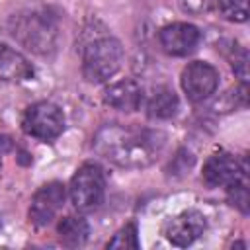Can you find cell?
<instances>
[{"label":"cell","instance_id":"6da1fadb","mask_svg":"<svg viewBox=\"0 0 250 250\" xmlns=\"http://www.w3.org/2000/svg\"><path fill=\"white\" fill-rule=\"evenodd\" d=\"M164 145V137L156 131L135 129L123 125H104L94 135V150L105 160L121 168H146Z\"/></svg>","mask_w":250,"mask_h":250},{"label":"cell","instance_id":"ba28073f","mask_svg":"<svg viewBox=\"0 0 250 250\" xmlns=\"http://www.w3.org/2000/svg\"><path fill=\"white\" fill-rule=\"evenodd\" d=\"M203 182L209 188H229L246 178V168L229 152H215L203 166Z\"/></svg>","mask_w":250,"mask_h":250},{"label":"cell","instance_id":"9c48e42d","mask_svg":"<svg viewBox=\"0 0 250 250\" xmlns=\"http://www.w3.org/2000/svg\"><path fill=\"white\" fill-rule=\"evenodd\" d=\"M199 39H201L199 29L195 25L184 23V21L168 23L158 33V41H160L162 49L172 57H186V55L193 53Z\"/></svg>","mask_w":250,"mask_h":250},{"label":"cell","instance_id":"ac0fdd59","mask_svg":"<svg viewBox=\"0 0 250 250\" xmlns=\"http://www.w3.org/2000/svg\"><path fill=\"white\" fill-rule=\"evenodd\" d=\"M230 64H232L234 74L240 78V82L246 84V82H248V55H246V51L240 49L238 55L232 57V62H230Z\"/></svg>","mask_w":250,"mask_h":250},{"label":"cell","instance_id":"8992f818","mask_svg":"<svg viewBox=\"0 0 250 250\" xmlns=\"http://www.w3.org/2000/svg\"><path fill=\"white\" fill-rule=\"evenodd\" d=\"M182 90L188 100L203 102L207 100L219 86V72L215 66L203 61H193L182 70Z\"/></svg>","mask_w":250,"mask_h":250},{"label":"cell","instance_id":"30bf717a","mask_svg":"<svg viewBox=\"0 0 250 250\" xmlns=\"http://www.w3.org/2000/svg\"><path fill=\"white\" fill-rule=\"evenodd\" d=\"M205 227H207L205 217L199 211L189 209L170 219L164 227V234L168 242H172L174 246H189L203 234Z\"/></svg>","mask_w":250,"mask_h":250},{"label":"cell","instance_id":"5bb4252c","mask_svg":"<svg viewBox=\"0 0 250 250\" xmlns=\"http://www.w3.org/2000/svg\"><path fill=\"white\" fill-rule=\"evenodd\" d=\"M148 115L152 119H170L178 113V107H180V102H178V96L174 94V90L170 88H158L152 98L148 100Z\"/></svg>","mask_w":250,"mask_h":250},{"label":"cell","instance_id":"277c9868","mask_svg":"<svg viewBox=\"0 0 250 250\" xmlns=\"http://www.w3.org/2000/svg\"><path fill=\"white\" fill-rule=\"evenodd\" d=\"M70 201L78 211H94L104 201L105 178L104 170L94 162H84L70 180Z\"/></svg>","mask_w":250,"mask_h":250},{"label":"cell","instance_id":"5b68a950","mask_svg":"<svg viewBox=\"0 0 250 250\" xmlns=\"http://www.w3.org/2000/svg\"><path fill=\"white\" fill-rule=\"evenodd\" d=\"M21 129L37 141L51 143L64 131V115L59 105L51 102H37L25 109Z\"/></svg>","mask_w":250,"mask_h":250},{"label":"cell","instance_id":"e0dca14e","mask_svg":"<svg viewBox=\"0 0 250 250\" xmlns=\"http://www.w3.org/2000/svg\"><path fill=\"white\" fill-rule=\"evenodd\" d=\"M227 189H229V201H230V205H234V207L240 209L242 213H248V189H246V178L234 182V184L229 186Z\"/></svg>","mask_w":250,"mask_h":250},{"label":"cell","instance_id":"9a60e30c","mask_svg":"<svg viewBox=\"0 0 250 250\" xmlns=\"http://www.w3.org/2000/svg\"><path fill=\"white\" fill-rule=\"evenodd\" d=\"M215 6L230 21H246L248 18V0H215Z\"/></svg>","mask_w":250,"mask_h":250},{"label":"cell","instance_id":"52a82bcc","mask_svg":"<svg viewBox=\"0 0 250 250\" xmlns=\"http://www.w3.org/2000/svg\"><path fill=\"white\" fill-rule=\"evenodd\" d=\"M64 197H66V191L61 182H49L41 186L31 199L29 221L37 227H47L64 205Z\"/></svg>","mask_w":250,"mask_h":250},{"label":"cell","instance_id":"2e32d148","mask_svg":"<svg viewBox=\"0 0 250 250\" xmlns=\"http://www.w3.org/2000/svg\"><path fill=\"white\" fill-rule=\"evenodd\" d=\"M107 248H139V234H137V225L127 223L123 229H119L113 238L107 242Z\"/></svg>","mask_w":250,"mask_h":250},{"label":"cell","instance_id":"7c38bea8","mask_svg":"<svg viewBox=\"0 0 250 250\" xmlns=\"http://www.w3.org/2000/svg\"><path fill=\"white\" fill-rule=\"evenodd\" d=\"M33 76L31 62L16 49L0 45V80L4 82H23Z\"/></svg>","mask_w":250,"mask_h":250},{"label":"cell","instance_id":"7a4b0ae2","mask_svg":"<svg viewBox=\"0 0 250 250\" xmlns=\"http://www.w3.org/2000/svg\"><path fill=\"white\" fill-rule=\"evenodd\" d=\"M10 31L16 41L37 55L53 53L59 39L57 20L47 10H29L25 14H18L12 20Z\"/></svg>","mask_w":250,"mask_h":250},{"label":"cell","instance_id":"8fae6325","mask_svg":"<svg viewBox=\"0 0 250 250\" xmlns=\"http://www.w3.org/2000/svg\"><path fill=\"white\" fill-rule=\"evenodd\" d=\"M104 102L117 109V111H135L139 109V105L143 104V88L131 80V78H125V80H119V82H113L105 88L104 92Z\"/></svg>","mask_w":250,"mask_h":250},{"label":"cell","instance_id":"4fadbf2b","mask_svg":"<svg viewBox=\"0 0 250 250\" xmlns=\"http://www.w3.org/2000/svg\"><path fill=\"white\" fill-rule=\"evenodd\" d=\"M57 230H59L61 242L64 246H82L88 240V234H90L88 223L82 217H74V215H68V217L61 219Z\"/></svg>","mask_w":250,"mask_h":250},{"label":"cell","instance_id":"3957f363","mask_svg":"<svg viewBox=\"0 0 250 250\" xmlns=\"http://www.w3.org/2000/svg\"><path fill=\"white\" fill-rule=\"evenodd\" d=\"M121 62L123 47L107 33H96L82 47V74L88 82L100 84L109 80L121 68Z\"/></svg>","mask_w":250,"mask_h":250},{"label":"cell","instance_id":"d6986e66","mask_svg":"<svg viewBox=\"0 0 250 250\" xmlns=\"http://www.w3.org/2000/svg\"><path fill=\"white\" fill-rule=\"evenodd\" d=\"M180 6L184 12L201 14V12H209L215 6V0H180Z\"/></svg>","mask_w":250,"mask_h":250}]
</instances>
